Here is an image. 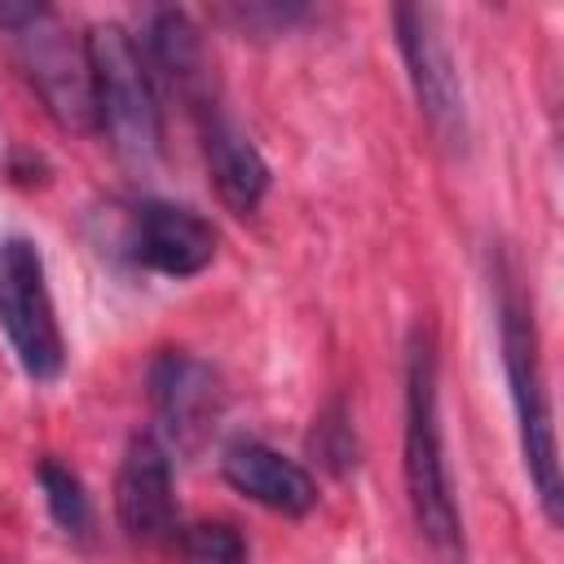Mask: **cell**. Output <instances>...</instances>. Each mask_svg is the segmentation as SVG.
Returning <instances> with one entry per match:
<instances>
[{
	"label": "cell",
	"instance_id": "obj_14",
	"mask_svg": "<svg viewBox=\"0 0 564 564\" xmlns=\"http://www.w3.org/2000/svg\"><path fill=\"white\" fill-rule=\"evenodd\" d=\"M308 449L322 458V467H330L335 476H348L357 467V427H352V410L344 397H330L308 432Z\"/></svg>",
	"mask_w": 564,
	"mask_h": 564
},
{
	"label": "cell",
	"instance_id": "obj_17",
	"mask_svg": "<svg viewBox=\"0 0 564 564\" xmlns=\"http://www.w3.org/2000/svg\"><path fill=\"white\" fill-rule=\"evenodd\" d=\"M40 9L44 4H35V0H0V35L22 31L31 18H40Z\"/></svg>",
	"mask_w": 564,
	"mask_h": 564
},
{
	"label": "cell",
	"instance_id": "obj_4",
	"mask_svg": "<svg viewBox=\"0 0 564 564\" xmlns=\"http://www.w3.org/2000/svg\"><path fill=\"white\" fill-rule=\"evenodd\" d=\"M0 330L26 379L53 383L66 366V339L57 326L44 256L31 238L13 234L0 242Z\"/></svg>",
	"mask_w": 564,
	"mask_h": 564
},
{
	"label": "cell",
	"instance_id": "obj_5",
	"mask_svg": "<svg viewBox=\"0 0 564 564\" xmlns=\"http://www.w3.org/2000/svg\"><path fill=\"white\" fill-rule=\"evenodd\" d=\"M18 66L44 110L66 128V132H97V110H93V62H88V40L70 35V26L57 18V9H40L22 31L9 35Z\"/></svg>",
	"mask_w": 564,
	"mask_h": 564
},
{
	"label": "cell",
	"instance_id": "obj_13",
	"mask_svg": "<svg viewBox=\"0 0 564 564\" xmlns=\"http://www.w3.org/2000/svg\"><path fill=\"white\" fill-rule=\"evenodd\" d=\"M35 480H40L48 520H53L70 542H88V533H93V498H88L84 480H79L66 463H57V458H40V463H35Z\"/></svg>",
	"mask_w": 564,
	"mask_h": 564
},
{
	"label": "cell",
	"instance_id": "obj_3",
	"mask_svg": "<svg viewBox=\"0 0 564 564\" xmlns=\"http://www.w3.org/2000/svg\"><path fill=\"white\" fill-rule=\"evenodd\" d=\"M88 62H93V110L97 132L115 145L128 163H150L163 150V110L154 75L141 57V44L128 26L101 22L88 35Z\"/></svg>",
	"mask_w": 564,
	"mask_h": 564
},
{
	"label": "cell",
	"instance_id": "obj_12",
	"mask_svg": "<svg viewBox=\"0 0 564 564\" xmlns=\"http://www.w3.org/2000/svg\"><path fill=\"white\" fill-rule=\"evenodd\" d=\"M220 471L229 480V489H238L247 502L273 511V516H286V520H300L317 507V480L304 463L286 458L282 449L264 445V441H234L220 458Z\"/></svg>",
	"mask_w": 564,
	"mask_h": 564
},
{
	"label": "cell",
	"instance_id": "obj_1",
	"mask_svg": "<svg viewBox=\"0 0 564 564\" xmlns=\"http://www.w3.org/2000/svg\"><path fill=\"white\" fill-rule=\"evenodd\" d=\"M405 432H401V471L405 502L419 538L445 555H463V511L454 498L449 463H445V423H441V348L427 322H414L405 335Z\"/></svg>",
	"mask_w": 564,
	"mask_h": 564
},
{
	"label": "cell",
	"instance_id": "obj_16",
	"mask_svg": "<svg viewBox=\"0 0 564 564\" xmlns=\"http://www.w3.org/2000/svg\"><path fill=\"white\" fill-rule=\"evenodd\" d=\"M220 18L234 31H247V35H286L295 22L308 18V9L304 4H282V0H238V4H225Z\"/></svg>",
	"mask_w": 564,
	"mask_h": 564
},
{
	"label": "cell",
	"instance_id": "obj_15",
	"mask_svg": "<svg viewBox=\"0 0 564 564\" xmlns=\"http://www.w3.org/2000/svg\"><path fill=\"white\" fill-rule=\"evenodd\" d=\"M181 564H251V546L229 520H198L176 533Z\"/></svg>",
	"mask_w": 564,
	"mask_h": 564
},
{
	"label": "cell",
	"instance_id": "obj_9",
	"mask_svg": "<svg viewBox=\"0 0 564 564\" xmlns=\"http://www.w3.org/2000/svg\"><path fill=\"white\" fill-rule=\"evenodd\" d=\"M216 225L185 203L145 198L128 216V256L159 278H198L216 260Z\"/></svg>",
	"mask_w": 564,
	"mask_h": 564
},
{
	"label": "cell",
	"instance_id": "obj_11",
	"mask_svg": "<svg viewBox=\"0 0 564 564\" xmlns=\"http://www.w3.org/2000/svg\"><path fill=\"white\" fill-rule=\"evenodd\" d=\"M137 44H141V57H145L159 93H172L176 101H185V110L216 97L203 31L194 26V18L185 9H150Z\"/></svg>",
	"mask_w": 564,
	"mask_h": 564
},
{
	"label": "cell",
	"instance_id": "obj_2",
	"mask_svg": "<svg viewBox=\"0 0 564 564\" xmlns=\"http://www.w3.org/2000/svg\"><path fill=\"white\" fill-rule=\"evenodd\" d=\"M498 348H502V375H507V397L516 414V441L524 458L529 489L546 516V524H560L564 516V476H560V445H555V414H551V392H546V370L538 352V326L533 308L507 264H498Z\"/></svg>",
	"mask_w": 564,
	"mask_h": 564
},
{
	"label": "cell",
	"instance_id": "obj_10",
	"mask_svg": "<svg viewBox=\"0 0 564 564\" xmlns=\"http://www.w3.org/2000/svg\"><path fill=\"white\" fill-rule=\"evenodd\" d=\"M194 128H198V150H203V163H207V176L220 194V203L238 216H251L269 185H273V172L264 163V154L256 150V141L238 128V119L220 106V97H207L189 110Z\"/></svg>",
	"mask_w": 564,
	"mask_h": 564
},
{
	"label": "cell",
	"instance_id": "obj_7",
	"mask_svg": "<svg viewBox=\"0 0 564 564\" xmlns=\"http://www.w3.org/2000/svg\"><path fill=\"white\" fill-rule=\"evenodd\" d=\"M145 388L159 423L154 436L176 454H194L225 410L220 375L189 348H159L145 370Z\"/></svg>",
	"mask_w": 564,
	"mask_h": 564
},
{
	"label": "cell",
	"instance_id": "obj_6",
	"mask_svg": "<svg viewBox=\"0 0 564 564\" xmlns=\"http://www.w3.org/2000/svg\"><path fill=\"white\" fill-rule=\"evenodd\" d=\"M392 31H397V53L405 62L410 93L419 101V115L436 132V141L454 154L467 150V93L458 62L441 35V22L423 4H397L392 9Z\"/></svg>",
	"mask_w": 564,
	"mask_h": 564
},
{
	"label": "cell",
	"instance_id": "obj_8",
	"mask_svg": "<svg viewBox=\"0 0 564 564\" xmlns=\"http://www.w3.org/2000/svg\"><path fill=\"white\" fill-rule=\"evenodd\" d=\"M115 520L128 542L163 546L181 533L176 524V485L172 449L154 432H137L115 471Z\"/></svg>",
	"mask_w": 564,
	"mask_h": 564
}]
</instances>
